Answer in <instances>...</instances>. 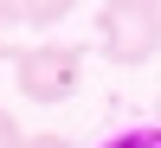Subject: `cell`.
Returning <instances> with one entry per match:
<instances>
[{"label": "cell", "instance_id": "6da1fadb", "mask_svg": "<svg viewBox=\"0 0 161 148\" xmlns=\"http://www.w3.org/2000/svg\"><path fill=\"white\" fill-rule=\"evenodd\" d=\"M97 52L123 71L148 64L161 52V7L155 0H103L97 7Z\"/></svg>", "mask_w": 161, "mask_h": 148}, {"label": "cell", "instance_id": "7a4b0ae2", "mask_svg": "<svg viewBox=\"0 0 161 148\" xmlns=\"http://www.w3.org/2000/svg\"><path fill=\"white\" fill-rule=\"evenodd\" d=\"M13 71H19V97L26 103H64L77 90V77H84V52L64 45V39H39V45H26L13 58Z\"/></svg>", "mask_w": 161, "mask_h": 148}, {"label": "cell", "instance_id": "3957f363", "mask_svg": "<svg viewBox=\"0 0 161 148\" xmlns=\"http://www.w3.org/2000/svg\"><path fill=\"white\" fill-rule=\"evenodd\" d=\"M13 7H19V19H26V26H39V32H45V26L71 19V7H77V0H13Z\"/></svg>", "mask_w": 161, "mask_h": 148}, {"label": "cell", "instance_id": "277c9868", "mask_svg": "<svg viewBox=\"0 0 161 148\" xmlns=\"http://www.w3.org/2000/svg\"><path fill=\"white\" fill-rule=\"evenodd\" d=\"M19 32H26V19H19V7L13 0H0V58H19Z\"/></svg>", "mask_w": 161, "mask_h": 148}, {"label": "cell", "instance_id": "5b68a950", "mask_svg": "<svg viewBox=\"0 0 161 148\" xmlns=\"http://www.w3.org/2000/svg\"><path fill=\"white\" fill-rule=\"evenodd\" d=\"M103 148H161V123L155 129H123V135H110Z\"/></svg>", "mask_w": 161, "mask_h": 148}, {"label": "cell", "instance_id": "8992f818", "mask_svg": "<svg viewBox=\"0 0 161 148\" xmlns=\"http://www.w3.org/2000/svg\"><path fill=\"white\" fill-rule=\"evenodd\" d=\"M0 148H26V135H19V123H13L7 110H0Z\"/></svg>", "mask_w": 161, "mask_h": 148}, {"label": "cell", "instance_id": "52a82bcc", "mask_svg": "<svg viewBox=\"0 0 161 148\" xmlns=\"http://www.w3.org/2000/svg\"><path fill=\"white\" fill-rule=\"evenodd\" d=\"M26 148H71V142H64V135H52V129H45V135H26Z\"/></svg>", "mask_w": 161, "mask_h": 148}, {"label": "cell", "instance_id": "ba28073f", "mask_svg": "<svg viewBox=\"0 0 161 148\" xmlns=\"http://www.w3.org/2000/svg\"><path fill=\"white\" fill-rule=\"evenodd\" d=\"M155 116H161V97H155Z\"/></svg>", "mask_w": 161, "mask_h": 148}, {"label": "cell", "instance_id": "9c48e42d", "mask_svg": "<svg viewBox=\"0 0 161 148\" xmlns=\"http://www.w3.org/2000/svg\"><path fill=\"white\" fill-rule=\"evenodd\" d=\"M155 7H161V0H155Z\"/></svg>", "mask_w": 161, "mask_h": 148}]
</instances>
